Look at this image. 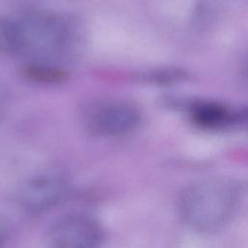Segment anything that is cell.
Listing matches in <instances>:
<instances>
[{"label": "cell", "instance_id": "6da1fadb", "mask_svg": "<svg viewBox=\"0 0 248 248\" xmlns=\"http://www.w3.org/2000/svg\"><path fill=\"white\" fill-rule=\"evenodd\" d=\"M238 189L229 180L202 179L181 193L179 209L184 221L195 231L212 233L231 220L238 202Z\"/></svg>", "mask_w": 248, "mask_h": 248}, {"label": "cell", "instance_id": "7a4b0ae2", "mask_svg": "<svg viewBox=\"0 0 248 248\" xmlns=\"http://www.w3.org/2000/svg\"><path fill=\"white\" fill-rule=\"evenodd\" d=\"M13 22L15 54L28 58L30 62L54 64L71 44V26L59 15L36 11Z\"/></svg>", "mask_w": 248, "mask_h": 248}, {"label": "cell", "instance_id": "3957f363", "mask_svg": "<svg viewBox=\"0 0 248 248\" xmlns=\"http://www.w3.org/2000/svg\"><path fill=\"white\" fill-rule=\"evenodd\" d=\"M83 123L92 134L114 138L127 135L138 128L140 113L133 105L118 100L91 103L83 111Z\"/></svg>", "mask_w": 248, "mask_h": 248}, {"label": "cell", "instance_id": "277c9868", "mask_svg": "<svg viewBox=\"0 0 248 248\" xmlns=\"http://www.w3.org/2000/svg\"><path fill=\"white\" fill-rule=\"evenodd\" d=\"M104 240L102 225L83 213H70L56 219L46 231V241L56 248H93Z\"/></svg>", "mask_w": 248, "mask_h": 248}, {"label": "cell", "instance_id": "5b68a950", "mask_svg": "<svg viewBox=\"0 0 248 248\" xmlns=\"http://www.w3.org/2000/svg\"><path fill=\"white\" fill-rule=\"evenodd\" d=\"M69 193V183L57 171H46L34 175L20 188L18 202L31 213L49 210L64 201Z\"/></svg>", "mask_w": 248, "mask_h": 248}, {"label": "cell", "instance_id": "8992f818", "mask_svg": "<svg viewBox=\"0 0 248 248\" xmlns=\"http://www.w3.org/2000/svg\"><path fill=\"white\" fill-rule=\"evenodd\" d=\"M190 110L193 121L203 128H219L235 122L234 112L220 104L195 103L190 106Z\"/></svg>", "mask_w": 248, "mask_h": 248}, {"label": "cell", "instance_id": "52a82bcc", "mask_svg": "<svg viewBox=\"0 0 248 248\" xmlns=\"http://www.w3.org/2000/svg\"><path fill=\"white\" fill-rule=\"evenodd\" d=\"M25 74L28 78L39 81H60L66 78V72L50 63L31 62L25 67Z\"/></svg>", "mask_w": 248, "mask_h": 248}, {"label": "cell", "instance_id": "ba28073f", "mask_svg": "<svg viewBox=\"0 0 248 248\" xmlns=\"http://www.w3.org/2000/svg\"><path fill=\"white\" fill-rule=\"evenodd\" d=\"M187 78V73L180 69H158L150 70L146 72L140 73L137 76V78L158 84H167L173 83L180 80H183Z\"/></svg>", "mask_w": 248, "mask_h": 248}, {"label": "cell", "instance_id": "9c48e42d", "mask_svg": "<svg viewBox=\"0 0 248 248\" xmlns=\"http://www.w3.org/2000/svg\"><path fill=\"white\" fill-rule=\"evenodd\" d=\"M15 49L14 22L0 17V54H15Z\"/></svg>", "mask_w": 248, "mask_h": 248}, {"label": "cell", "instance_id": "30bf717a", "mask_svg": "<svg viewBox=\"0 0 248 248\" xmlns=\"http://www.w3.org/2000/svg\"><path fill=\"white\" fill-rule=\"evenodd\" d=\"M10 234V224L6 218L0 215V244L3 243Z\"/></svg>", "mask_w": 248, "mask_h": 248}, {"label": "cell", "instance_id": "8fae6325", "mask_svg": "<svg viewBox=\"0 0 248 248\" xmlns=\"http://www.w3.org/2000/svg\"><path fill=\"white\" fill-rule=\"evenodd\" d=\"M7 109H8V96L4 91L3 87L0 85V118L4 116Z\"/></svg>", "mask_w": 248, "mask_h": 248}, {"label": "cell", "instance_id": "7c38bea8", "mask_svg": "<svg viewBox=\"0 0 248 248\" xmlns=\"http://www.w3.org/2000/svg\"><path fill=\"white\" fill-rule=\"evenodd\" d=\"M241 77L243 78V80L248 84V56L245 58V60L243 61L242 65H241Z\"/></svg>", "mask_w": 248, "mask_h": 248}]
</instances>
